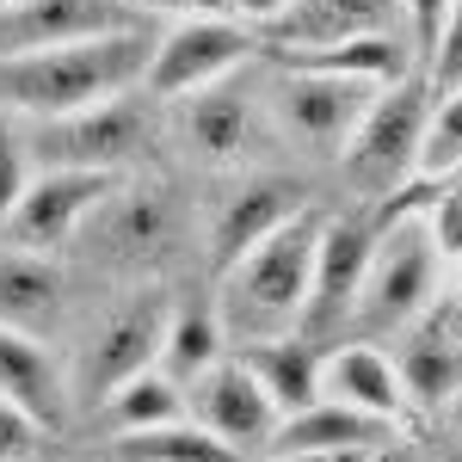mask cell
<instances>
[{"label": "cell", "instance_id": "obj_5", "mask_svg": "<svg viewBox=\"0 0 462 462\" xmlns=\"http://www.w3.org/2000/svg\"><path fill=\"white\" fill-rule=\"evenodd\" d=\"M32 148L43 154V167H99V173H124L154 148V111L130 87L117 99H99L69 117H32Z\"/></svg>", "mask_w": 462, "mask_h": 462}, {"label": "cell", "instance_id": "obj_14", "mask_svg": "<svg viewBox=\"0 0 462 462\" xmlns=\"http://www.w3.org/2000/svg\"><path fill=\"white\" fill-rule=\"evenodd\" d=\"M370 247H376V222H364V216H327L320 247H315V278H309V309H302V327H296L302 339L320 346L333 327L352 320Z\"/></svg>", "mask_w": 462, "mask_h": 462}, {"label": "cell", "instance_id": "obj_16", "mask_svg": "<svg viewBox=\"0 0 462 462\" xmlns=\"http://www.w3.org/2000/svg\"><path fill=\"white\" fill-rule=\"evenodd\" d=\"M302 210V185H290V179H247L235 198H222V210H216V228H210V265L216 278L253 253L272 228H284L290 216Z\"/></svg>", "mask_w": 462, "mask_h": 462}, {"label": "cell", "instance_id": "obj_35", "mask_svg": "<svg viewBox=\"0 0 462 462\" xmlns=\"http://www.w3.org/2000/svg\"><path fill=\"white\" fill-rule=\"evenodd\" d=\"M364 462H407V450H401V444H376Z\"/></svg>", "mask_w": 462, "mask_h": 462}, {"label": "cell", "instance_id": "obj_33", "mask_svg": "<svg viewBox=\"0 0 462 462\" xmlns=\"http://www.w3.org/2000/svg\"><path fill=\"white\" fill-rule=\"evenodd\" d=\"M370 450H265L259 462H364Z\"/></svg>", "mask_w": 462, "mask_h": 462}, {"label": "cell", "instance_id": "obj_23", "mask_svg": "<svg viewBox=\"0 0 462 462\" xmlns=\"http://www.w3.org/2000/svg\"><path fill=\"white\" fill-rule=\"evenodd\" d=\"M394 370H401V389L413 401V413H444V401L462 389V346L450 333H420Z\"/></svg>", "mask_w": 462, "mask_h": 462}, {"label": "cell", "instance_id": "obj_21", "mask_svg": "<svg viewBox=\"0 0 462 462\" xmlns=\"http://www.w3.org/2000/svg\"><path fill=\"white\" fill-rule=\"evenodd\" d=\"M389 438H394L389 420L357 413V407H346V401L320 394L315 407L278 420V431H272L265 450H376V444H389Z\"/></svg>", "mask_w": 462, "mask_h": 462}, {"label": "cell", "instance_id": "obj_31", "mask_svg": "<svg viewBox=\"0 0 462 462\" xmlns=\"http://www.w3.org/2000/svg\"><path fill=\"white\" fill-rule=\"evenodd\" d=\"M19 191H25V154H19V143L0 130V228H6V216H13V204H19Z\"/></svg>", "mask_w": 462, "mask_h": 462}, {"label": "cell", "instance_id": "obj_19", "mask_svg": "<svg viewBox=\"0 0 462 462\" xmlns=\"http://www.w3.org/2000/svg\"><path fill=\"white\" fill-rule=\"evenodd\" d=\"M235 357L247 364V376L265 389V401L284 413H302L320 401V346L302 333H278V339H247L235 346Z\"/></svg>", "mask_w": 462, "mask_h": 462}, {"label": "cell", "instance_id": "obj_11", "mask_svg": "<svg viewBox=\"0 0 462 462\" xmlns=\"http://www.w3.org/2000/svg\"><path fill=\"white\" fill-rule=\"evenodd\" d=\"M173 106H179V136H185V148L198 161H210V167H241L253 148L265 143V130H272L265 93H253L247 80H235V74L185 93Z\"/></svg>", "mask_w": 462, "mask_h": 462}, {"label": "cell", "instance_id": "obj_34", "mask_svg": "<svg viewBox=\"0 0 462 462\" xmlns=\"http://www.w3.org/2000/svg\"><path fill=\"white\" fill-rule=\"evenodd\" d=\"M278 6H284V0H235V13H247L253 25H265V19H272Z\"/></svg>", "mask_w": 462, "mask_h": 462}, {"label": "cell", "instance_id": "obj_15", "mask_svg": "<svg viewBox=\"0 0 462 462\" xmlns=\"http://www.w3.org/2000/svg\"><path fill=\"white\" fill-rule=\"evenodd\" d=\"M259 32L278 50H327L346 37H413L407 0H284Z\"/></svg>", "mask_w": 462, "mask_h": 462}, {"label": "cell", "instance_id": "obj_4", "mask_svg": "<svg viewBox=\"0 0 462 462\" xmlns=\"http://www.w3.org/2000/svg\"><path fill=\"white\" fill-rule=\"evenodd\" d=\"M426 117H431V80L407 74L389 93H376L370 111L357 117L352 143H346V179L364 198L401 191L420 173V143H426Z\"/></svg>", "mask_w": 462, "mask_h": 462}, {"label": "cell", "instance_id": "obj_20", "mask_svg": "<svg viewBox=\"0 0 462 462\" xmlns=\"http://www.w3.org/2000/svg\"><path fill=\"white\" fill-rule=\"evenodd\" d=\"M0 320L25 327L37 339L62 320V272H56L50 253L0 241Z\"/></svg>", "mask_w": 462, "mask_h": 462}, {"label": "cell", "instance_id": "obj_10", "mask_svg": "<svg viewBox=\"0 0 462 462\" xmlns=\"http://www.w3.org/2000/svg\"><path fill=\"white\" fill-rule=\"evenodd\" d=\"M87 228H93V253H106V265H161L185 235V210L161 179H143V185H117L87 216Z\"/></svg>", "mask_w": 462, "mask_h": 462}, {"label": "cell", "instance_id": "obj_24", "mask_svg": "<svg viewBox=\"0 0 462 462\" xmlns=\"http://www.w3.org/2000/svg\"><path fill=\"white\" fill-rule=\"evenodd\" d=\"M106 420L117 438L148 426H173V420H185V383H173L167 370H143V376H130L106 394Z\"/></svg>", "mask_w": 462, "mask_h": 462}, {"label": "cell", "instance_id": "obj_3", "mask_svg": "<svg viewBox=\"0 0 462 462\" xmlns=\"http://www.w3.org/2000/svg\"><path fill=\"white\" fill-rule=\"evenodd\" d=\"M431 290H438V235L426 216H413L407 204H389V222L376 228V247H370L364 284H357L352 320L364 333L413 327L431 309Z\"/></svg>", "mask_w": 462, "mask_h": 462}, {"label": "cell", "instance_id": "obj_13", "mask_svg": "<svg viewBox=\"0 0 462 462\" xmlns=\"http://www.w3.org/2000/svg\"><path fill=\"white\" fill-rule=\"evenodd\" d=\"M185 413L210 438H222L235 457L241 450H265L272 431H278V407L265 401V389L247 376L241 357H216L204 376H191L185 383Z\"/></svg>", "mask_w": 462, "mask_h": 462}, {"label": "cell", "instance_id": "obj_27", "mask_svg": "<svg viewBox=\"0 0 462 462\" xmlns=\"http://www.w3.org/2000/svg\"><path fill=\"white\" fill-rule=\"evenodd\" d=\"M420 173L457 179L462 173V87H450L438 111L426 117V143H420Z\"/></svg>", "mask_w": 462, "mask_h": 462}, {"label": "cell", "instance_id": "obj_30", "mask_svg": "<svg viewBox=\"0 0 462 462\" xmlns=\"http://www.w3.org/2000/svg\"><path fill=\"white\" fill-rule=\"evenodd\" d=\"M444 13H450V0H407V32H413V50H420V56L438 50V37H444Z\"/></svg>", "mask_w": 462, "mask_h": 462}, {"label": "cell", "instance_id": "obj_26", "mask_svg": "<svg viewBox=\"0 0 462 462\" xmlns=\"http://www.w3.org/2000/svg\"><path fill=\"white\" fill-rule=\"evenodd\" d=\"M111 457L117 462H235V450L210 438L204 426H148V431H124L117 444H111Z\"/></svg>", "mask_w": 462, "mask_h": 462}, {"label": "cell", "instance_id": "obj_36", "mask_svg": "<svg viewBox=\"0 0 462 462\" xmlns=\"http://www.w3.org/2000/svg\"><path fill=\"white\" fill-rule=\"evenodd\" d=\"M444 407H450V426H457V431H462V389H457V394H450V401H444Z\"/></svg>", "mask_w": 462, "mask_h": 462}, {"label": "cell", "instance_id": "obj_22", "mask_svg": "<svg viewBox=\"0 0 462 462\" xmlns=\"http://www.w3.org/2000/svg\"><path fill=\"white\" fill-rule=\"evenodd\" d=\"M290 69H320V74H346V80H407L420 50L413 37H346V43H327V50H278Z\"/></svg>", "mask_w": 462, "mask_h": 462}, {"label": "cell", "instance_id": "obj_37", "mask_svg": "<svg viewBox=\"0 0 462 462\" xmlns=\"http://www.w3.org/2000/svg\"><path fill=\"white\" fill-rule=\"evenodd\" d=\"M0 6H13V0H0Z\"/></svg>", "mask_w": 462, "mask_h": 462}, {"label": "cell", "instance_id": "obj_17", "mask_svg": "<svg viewBox=\"0 0 462 462\" xmlns=\"http://www.w3.org/2000/svg\"><path fill=\"white\" fill-rule=\"evenodd\" d=\"M320 394H333V401H346L357 413H376V420H389L394 431L413 420V401L401 389V370H394L389 357L376 352V346H333V352L320 357Z\"/></svg>", "mask_w": 462, "mask_h": 462}, {"label": "cell", "instance_id": "obj_28", "mask_svg": "<svg viewBox=\"0 0 462 462\" xmlns=\"http://www.w3.org/2000/svg\"><path fill=\"white\" fill-rule=\"evenodd\" d=\"M431 62V87L438 93H450V87H462V0H450V13H444V37H438V50L426 56Z\"/></svg>", "mask_w": 462, "mask_h": 462}, {"label": "cell", "instance_id": "obj_1", "mask_svg": "<svg viewBox=\"0 0 462 462\" xmlns=\"http://www.w3.org/2000/svg\"><path fill=\"white\" fill-rule=\"evenodd\" d=\"M320 228H327V216L302 204L284 228H272L259 247L241 253V259L222 272L216 320H222V333H228L235 346H247V339H278V333H296V327H302Z\"/></svg>", "mask_w": 462, "mask_h": 462}, {"label": "cell", "instance_id": "obj_12", "mask_svg": "<svg viewBox=\"0 0 462 462\" xmlns=\"http://www.w3.org/2000/svg\"><path fill=\"white\" fill-rule=\"evenodd\" d=\"M136 6L130 0H13L0 6V62L6 56H37V50H62L87 37L136 32Z\"/></svg>", "mask_w": 462, "mask_h": 462}, {"label": "cell", "instance_id": "obj_25", "mask_svg": "<svg viewBox=\"0 0 462 462\" xmlns=\"http://www.w3.org/2000/svg\"><path fill=\"white\" fill-rule=\"evenodd\" d=\"M216 357H228V333H222V320L216 309H173L167 320V339H161V370L173 376V383H191V376H204Z\"/></svg>", "mask_w": 462, "mask_h": 462}, {"label": "cell", "instance_id": "obj_6", "mask_svg": "<svg viewBox=\"0 0 462 462\" xmlns=\"http://www.w3.org/2000/svg\"><path fill=\"white\" fill-rule=\"evenodd\" d=\"M167 320H173V302H167V290H136L124 309H111L93 333H87V346H80V364H74V383L69 394H111L117 383H130V376H143L161 364V339H167Z\"/></svg>", "mask_w": 462, "mask_h": 462}, {"label": "cell", "instance_id": "obj_2", "mask_svg": "<svg viewBox=\"0 0 462 462\" xmlns=\"http://www.w3.org/2000/svg\"><path fill=\"white\" fill-rule=\"evenodd\" d=\"M154 43L148 32H111L62 50H37V56H6L0 62V106L25 111V117H69L99 99H117L130 87H143Z\"/></svg>", "mask_w": 462, "mask_h": 462}, {"label": "cell", "instance_id": "obj_9", "mask_svg": "<svg viewBox=\"0 0 462 462\" xmlns=\"http://www.w3.org/2000/svg\"><path fill=\"white\" fill-rule=\"evenodd\" d=\"M253 50H259V37L247 25H235V19H179L173 32L154 43V56H148V99H185V93H198V87H210L222 74H235L247 62Z\"/></svg>", "mask_w": 462, "mask_h": 462}, {"label": "cell", "instance_id": "obj_8", "mask_svg": "<svg viewBox=\"0 0 462 462\" xmlns=\"http://www.w3.org/2000/svg\"><path fill=\"white\" fill-rule=\"evenodd\" d=\"M124 185V173H99V167H43L37 179H25L19 204L6 216V241L13 247H32V253H50V247H69L74 235L87 228V216L106 204L111 191Z\"/></svg>", "mask_w": 462, "mask_h": 462}, {"label": "cell", "instance_id": "obj_7", "mask_svg": "<svg viewBox=\"0 0 462 462\" xmlns=\"http://www.w3.org/2000/svg\"><path fill=\"white\" fill-rule=\"evenodd\" d=\"M364 111H370V80H346V74L284 69L265 87V117L284 130L290 143L315 148V154L352 143Z\"/></svg>", "mask_w": 462, "mask_h": 462}, {"label": "cell", "instance_id": "obj_18", "mask_svg": "<svg viewBox=\"0 0 462 462\" xmlns=\"http://www.w3.org/2000/svg\"><path fill=\"white\" fill-rule=\"evenodd\" d=\"M0 394L13 407H25L43 431H56L69 420V376H62V364L50 357V346L37 333L6 327V320H0Z\"/></svg>", "mask_w": 462, "mask_h": 462}, {"label": "cell", "instance_id": "obj_32", "mask_svg": "<svg viewBox=\"0 0 462 462\" xmlns=\"http://www.w3.org/2000/svg\"><path fill=\"white\" fill-rule=\"evenodd\" d=\"M136 13H179V19H216L235 13V0H130Z\"/></svg>", "mask_w": 462, "mask_h": 462}, {"label": "cell", "instance_id": "obj_29", "mask_svg": "<svg viewBox=\"0 0 462 462\" xmlns=\"http://www.w3.org/2000/svg\"><path fill=\"white\" fill-rule=\"evenodd\" d=\"M37 420L25 413V407H13L6 394H0V462H25L37 450Z\"/></svg>", "mask_w": 462, "mask_h": 462}]
</instances>
